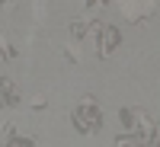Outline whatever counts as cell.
Segmentation results:
<instances>
[{
	"label": "cell",
	"mask_w": 160,
	"mask_h": 147,
	"mask_svg": "<svg viewBox=\"0 0 160 147\" xmlns=\"http://www.w3.org/2000/svg\"><path fill=\"white\" fill-rule=\"evenodd\" d=\"M74 125H77L80 131H93V128L99 125V112L93 109V99H87V102H83V109H77V112H74Z\"/></svg>",
	"instance_id": "obj_1"
},
{
	"label": "cell",
	"mask_w": 160,
	"mask_h": 147,
	"mask_svg": "<svg viewBox=\"0 0 160 147\" xmlns=\"http://www.w3.org/2000/svg\"><path fill=\"white\" fill-rule=\"evenodd\" d=\"M99 32H102V35H99V45H96V48H99V55H109V51L118 45V32L112 29V26H106V29H99Z\"/></svg>",
	"instance_id": "obj_3"
},
{
	"label": "cell",
	"mask_w": 160,
	"mask_h": 147,
	"mask_svg": "<svg viewBox=\"0 0 160 147\" xmlns=\"http://www.w3.org/2000/svg\"><path fill=\"white\" fill-rule=\"evenodd\" d=\"M0 147H35V144H32V141H26V138H16V135H13L7 144H0Z\"/></svg>",
	"instance_id": "obj_5"
},
{
	"label": "cell",
	"mask_w": 160,
	"mask_h": 147,
	"mask_svg": "<svg viewBox=\"0 0 160 147\" xmlns=\"http://www.w3.org/2000/svg\"><path fill=\"white\" fill-rule=\"evenodd\" d=\"M0 102H3V105H13V102H16V86H13L10 77L0 80Z\"/></svg>",
	"instance_id": "obj_4"
},
{
	"label": "cell",
	"mask_w": 160,
	"mask_h": 147,
	"mask_svg": "<svg viewBox=\"0 0 160 147\" xmlns=\"http://www.w3.org/2000/svg\"><path fill=\"white\" fill-rule=\"evenodd\" d=\"M122 13L131 19V22H141L154 13V3H122Z\"/></svg>",
	"instance_id": "obj_2"
}]
</instances>
